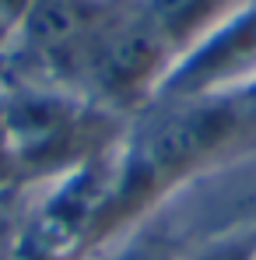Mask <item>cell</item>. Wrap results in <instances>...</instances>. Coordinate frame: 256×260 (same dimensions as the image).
I'll use <instances>...</instances> for the list:
<instances>
[{
    "label": "cell",
    "mask_w": 256,
    "mask_h": 260,
    "mask_svg": "<svg viewBox=\"0 0 256 260\" xmlns=\"http://www.w3.org/2000/svg\"><path fill=\"white\" fill-rule=\"evenodd\" d=\"M179 49L144 14L140 0L123 4L81 60L74 88L109 113L133 120L158 99Z\"/></svg>",
    "instance_id": "obj_1"
},
{
    "label": "cell",
    "mask_w": 256,
    "mask_h": 260,
    "mask_svg": "<svg viewBox=\"0 0 256 260\" xmlns=\"http://www.w3.org/2000/svg\"><path fill=\"white\" fill-rule=\"evenodd\" d=\"M256 78V0L228 14L204 39L179 53L158 99L232 95Z\"/></svg>",
    "instance_id": "obj_2"
},
{
    "label": "cell",
    "mask_w": 256,
    "mask_h": 260,
    "mask_svg": "<svg viewBox=\"0 0 256 260\" xmlns=\"http://www.w3.org/2000/svg\"><path fill=\"white\" fill-rule=\"evenodd\" d=\"M246 4L249 0H140L144 14L169 36V43L179 53H186L214 25H221L228 14H235Z\"/></svg>",
    "instance_id": "obj_3"
},
{
    "label": "cell",
    "mask_w": 256,
    "mask_h": 260,
    "mask_svg": "<svg viewBox=\"0 0 256 260\" xmlns=\"http://www.w3.org/2000/svg\"><path fill=\"white\" fill-rule=\"evenodd\" d=\"M182 253L186 250L165 229L137 221L127 232H120L116 239H109L105 250H98V260H182Z\"/></svg>",
    "instance_id": "obj_4"
},
{
    "label": "cell",
    "mask_w": 256,
    "mask_h": 260,
    "mask_svg": "<svg viewBox=\"0 0 256 260\" xmlns=\"http://www.w3.org/2000/svg\"><path fill=\"white\" fill-rule=\"evenodd\" d=\"M35 186L28 179H14L0 190V260L14 257V246L28 225L32 204H35Z\"/></svg>",
    "instance_id": "obj_5"
},
{
    "label": "cell",
    "mask_w": 256,
    "mask_h": 260,
    "mask_svg": "<svg viewBox=\"0 0 256 260\" xmlns=\"http://www.w3.org/2000/svg\"><path fill=\"white\" fill-rule=\"evenodd\" d=\"M182 260H256V221L204 239L200 246L186 250Z\"/></svg>",
    "instance_id": "obj_6"
},
{
    "label": "cell",
    "mask_w": 256,
    "mask_h": 260,
    "mask_svg": "<svg viewBox=\"0 0 256 260\" xmlns=\"http://www.w3.org/2000/svg\"><path fill=\"white\" fill-rule=\"evenodd\" d=\"M232 99H235V106H239V113H242V123H246V141H249V151H253V148H256V78L246 88L232 91Z\"/></svg>",
    "instance_id": "obj_7"
},
{
    "label": "cell",
    "mask_w": 256,
    "mask_h": 260,
    "mask_svg": "<svg viewBox=\"0 0 256 260\" xmlns=\"http://www.w3.org/2000/svg\"><path fill=\"white\" fill-rule=\"evenodd\" d=\"M18 179V169H14V155H11V144H7V134H4V123H0V190L7 183Z\"/></svg>",
    "instance_id": "obj_8"
},
{
    "label": "cell",
    "mask_w": 256,
    "mask_h": 260,
    "mask_svg": "<svg viewBox=\"0 0 256 260\" xmlns=\"http://www.w3.org/2000/svg\"><path fill=\"white\" fill-rule=\"evenodd\" d=\"M28 4H32V0H0V25L14 28V25L21 21V14L28 11Z\"/></svg>",
    "instance_id": "obj_9"
},
{
    "label": "cell",
    "mask_w": 256,
    "mask_h": 260,
    "mask_svg": "<svg viewBox=\"0 0 256 260\" xmlns=\"http://www.w3.org/2000/svg\"><path fill=\"white\" fill-rule=\"evenodd\" d=\"M11 39H14V28L0 25V53H7V49H11Z\"/></svg>",
    "instance_id": "obj_10"
}]
</instances>
